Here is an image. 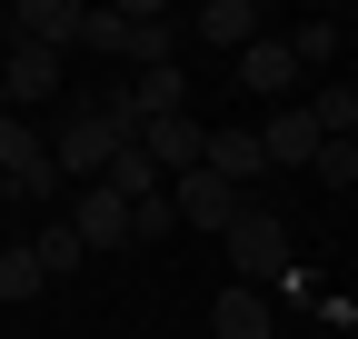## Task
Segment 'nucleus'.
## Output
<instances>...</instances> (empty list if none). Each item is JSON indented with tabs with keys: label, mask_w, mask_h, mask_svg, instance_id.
<instances>
[{
	"label": "nucleus",
	"mask_w": 358,
	"mask_h": 339,
	"mask_svg": "<svg viewBox=\"0 0 358 339\" xmlns=\"http://www.w3.org/2000/svg\"><path fill=\"white\" fill-rule=\"evenodd\" d=\"M129 140H140L129 100H70V120H60L50 160H60V180H90V190H100V180H110V160H120Z\"/></svg>",
	"instance_id": "f257e3e1"
},
{
	"label": "nucleus",
	"mask_w": 358,
	"mask_h": 339,
	"mask_svg": "<svg viewBox=\"0 0 358 339\" xmlns=\"http://www.w3.org/2000/svg\"><path fill=\"white\" fill-rule=\"evenodd\" d=\"M0 190L10 200H50L60 190V160H50V130L40 120H0Z\"/></svg>",
	"instance_id": "f03ea898"
},
{
	"label": "nucleus",
	"mask_w": 358,
	"mask_h": 339,
	"mask_svg": "<svg viewBox=\"0 0 358 339\" xmlns=\"http://www.w3.org/2000/svg\"><path fill=\"white\" fill-rule=\"evenodd\" d=\"M219 249H229V270H249V289L268 279V289H279L299 260H289V230L279 220H268V209H239V220H229V240H219Z\"/></svg>",
	"instance_id": "7ed1b4c3"
},
{
	"label": "nucleus",
	"mask_w": 358,
	"mask_h": 339,
	"mask_svg": "<svg viewBox=\"0 0 358 339\" xmlns=\"http://www.w3.org/2000/svg\"><path fill=\"white\" fill-rule=\"evenodd\" d=\"M169 200H179V220H189V230H219V240H229V220L249 209V200H239L229 180H219L209 160H199V170H179V180H169Z\"/></svg>",
	"instance_id": "20e7f679"
},
{
	"label": "nucleus",
	"mask_w": 358,
	"mask_h": 339,
	"mask_svg": "<svg viewBox=\"0 0 358 339\" xmlns=\"http://www.w3.org/2000/svg\"><path fill=\"white\" fill-rule=\"evenodd\" d=\"M140 150L179 180V170H199V160H209V120H199V110H169V120H150V130H140Z\"/></svg>",
	"instance_id": "39448f33"
},
{
	"label": "nucleus",
	"mask_w": 358,
	"mask_h": 339,
	"mask_svg": "<svg viewBox=\"0 0 358 339\" xmlns=\"http://www.w3.org/2000/svg\"><path fill=\"white\" fill-rule=\"evenodd\" d=\"M70 230H80L90 249H129V200H120L110 180H100V190H80V200H70Z\"/></svg>",
	"instance_id": "423d86ee"
},
{
	"label": "nucleus",
	"mask_w": 358,
	"mask_h": 339,
	"mask_svg": "<svg viewBox=\"0 0 358 339\" xmlns=\"http://www.w3.org/2000/svg\"><path fill=\"white\" fill-rule=\"evenodd\" d=\"M259 140H268V170H308V160L329 150L308 110H268V120H259Z\"/></svg>",
	"instance_id": "0eeeda50"
},
{
	"label": "nucleus",
	"mask_w": 358,
	"mask_h": 339,
	"mask_svg": "<svg viewBox=\"0 0 358 339\" xmlns=\"http://www.w3.org/2000/svg\"><path fill=\"white\" fill-rule=\"evenodd\" d=\"M10 30L30 40V50H60V40H80V30H90V11H80V0H20Z\"/></svg>",
	"instance_id": "6e6552de"
},
{
	"label": "nucleus",
	"mask_w": 358,
	"mask_h": 339,
	"mask_svg": "<svg viewBox=\"0 0 358 339\" xmlns=\"http://www.w3.org/2000/svg\"><path fill=\"white\" fill-rule=\"evenodd\" d=\"M209 339H268V289L229 279V289L209 300Z\"/></svg>",
	"instance_id": "1a4fd4ad"
},
{
	"label": "nucleus",
	"mask_w": 358,
	"mask_h": 339,
	"mask_svg": "<svg viewBox=\"0 0 358 339\" xmlns=\"http://www.w3.org/2000/svg\"><path fill=\"white\" fill-rule=\"evenodd\" d=\"M0 90H10L20 110H40V100L60 90V50H30V40H20V50L0 60Z\"/></svg>",
	"instance_id": "9d476101"
},
{
	"label": "nucleus",
	"mask_w": 358,
	"mask_h": 339,
	"mask_svg": "<svg viewBox=\"0 0 358 339\" xmlns=\"http://www.w3.org/2000/svg\"><path fill=\"white\" fill-rule=\"evenodd\" d=\"M289 80H299V50H289V40H259V50H239V90H249V100H279Z\"/></svg>",
	"instance_id": "9b49d317"
},
{
	"label": "nucleus",
	"mask_w": 358,
	"mask_h": 339,
	"mask_svg": "<svg viewBox=\"0 0 358 339\" xmlns=\"http://www.w3.org/2000/svg\"><path fill=\"white\" fill-rule=\"evenodd\" d=\"M209 170H219L229 190H249L259 170H268V140H259V130H209Z\"/></svg>",
	"instance_id": "f8f14e48"
},
{
	"label": "nucleus",
	"mask_w": 358,
	"mask_h": 339,
	"mask_svg": "<svg viewBox=\"0 0 358 339\" xmlns=\"http://www.w3.org/2000/svg\"><path fill=\"white\" fill-rule=\"evenodd\" d=\"M169 110H189V80H179V60H159V70H140V90H129V120H169Z\"/></svg>",
	"instance_id": "ddd939ff"
},
{
	"label": "nucleus",
	"mask_w": 358,
	"mask_h": 339,
	"mask_svg": "<svg viewBox=\"0 0 358 339\" xmlns=\"http://www.w3.org/2000/svg\"><path fill=\"white\" fill-rule=\"evenodd\" d=\"M199 30L219 40V50H259V30H268V20H259V0H209Z\"/></svg>",
	"instance_id": "4468645a"
},
{
	"label": "nucleus",
	"mask_w": 358,
	"mask_h": 339,
	"mask_svg": "<svg viewBox=\"0 0 358 339\" xmlns=\"http://www.w3.org/2000/svg\"><path fill=\"white\" fill-rule=\"evenodd\" d=\"M110 190H120V200H129V209H140V200H159V190H169V170H159V160H150V150H140V140H129V150H120V160H110Z\"/></svg>",
	"instance_id": "2eb2a0df"
},
{
	"label": "nucleus",
	"mask_w": 358,
	"mask_h": 339,
	"mask_svg": "<svg viewBox=\"0 0 358 339\" xmlns=\"http://www.w3.org/2000/svg\"><path fill=\"white\" fill-rule=\"evenodd\" d=\"M308 120H319V140H358V80H329L308 100Z\"/></svg>",
	"instance_id": "dca6fc26"
},
{
	"label": "nucleus",
	"mask_w": 358,
	"mask_h": 339,
	"mask_svg": "<svg viewBox=\"0 0 358 339\" xmlns=\"http://www.w3.org/2000/svg\"><path fill=\"white\" fill-rule=\"evenodd\" d=\"M40 289H50V270H40V249H0V300H40Z\"/></svg>",
	"instance_id": "f3484780"
},
{
	"label": "nucleus",
	"mask_w": 358,
	"mask_h": 339,
	"mask_svg": "<svg viewBox=\"0 0 358 339\" xmlns=\"http://www.w3.org/2000/svg\"><path fill=\"white\" fill-rule=\"evenodd\" d=\"M30 249H40V270H50V279H60V270H80V260H90V240H80V230H70V220H50V230H40V240H30Z\"/></svg>",
	"instance_id": "a211bd4d"
},
{
	"label": "nucleus",
	"mask_w": 358,
	"mask_h": 339,
	"mask_svg": "<svg viewBox=\"0 0 358 339\" xmlns=\"http://www.w3.org/2000/svg\"><path fill=\"white\" fill-rule=\"evenodd\" d=\"M289 50H299V70L338 60V20H299V30H289Z\"/></svg>",
	"instance_id": "6ab92c4d"
},
{
	"label": "nucleus",
	"mask_w": 358,
	"mask_h": 339,
	"mask_svg": "<svg viewBox=\"0 0 358 339\" xmlns=\"http://www.w3.org/2000/svg\"><path fill=\"white\" fill-rule=\"evenodd\" d=\"M169 230H179V200H169V190L129 209V240H169Z\"/></svg>",
	"instance_id": "aec40b11"
},
{
	"label": "nucleus",
	"mask_w": 358,
	"mask_h": 339,
	"mask_svg": "<svg viewBox=\"0 0 358 339\" xmlns=\"http://www.w3.org/2000/svg\"><path fill=\"white\" fill-rule=\"evenodd\" d=\"M308 170H319V180H329V190H358V140H329V150H319V160H308Z\"/></svg>",
	"instance_id": "412c9836"
},
{
	"label": "nucleus",
	"mask_w": 358,
	"mask_h": 339,
	"mask_svg": "<svg viewBox=\"0 0 358 339\" xmlns=\"http://www.w3.org/2000/svg\"><path fill=\"white\" fill-rule=\"evenodd\" d=\"M129 339H140V329H129Z\"/></svg>",
	"instance_id": "4be33fe9"
}]
</instances>
